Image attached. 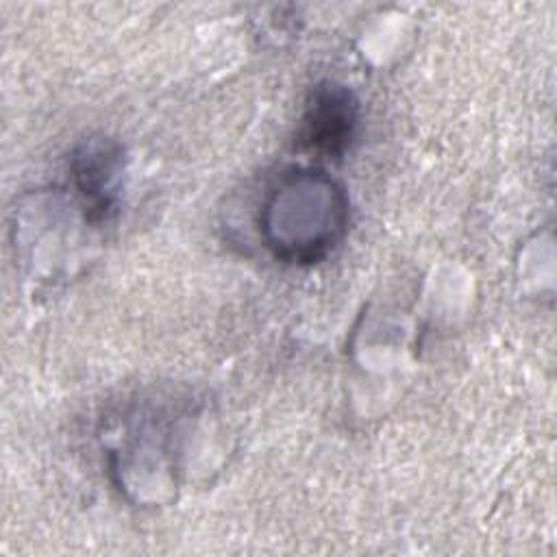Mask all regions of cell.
I'll use <instances>...</instances> for the list:
<instances>
[{
  "label": "cell",
  "mask_w": 557,
  "mask_h": 557,
  "mask_svg": "<svg viewBox=\"0 0 557 557\" xmlns=\"http://www.w3.org/2000/svg\"><path fill=\"white\" fill-rule=\"evenodd\" d=\"M359 126V100L337 81L315 83L305 100L296 131L298 150L318 159H339Z\"/></svg>",
  "instance_id": "cell-2"
},
{
  "label": "cell",
  "mask_w": 557,
  "mask_h": 557,
  "mask_svg": "<svg viewBox=\"0 0 557 557\" xmlns=\"http://www.w3.org/2000/svg\"><path fill=\"white\" fill-rule=\"evenodd\" d=\"M122 174L124 148L120 141L91 137L76 146L70 157V178L87 222L100 224L115 213Z\"/></svg>",
  "instance_id": "cell-3"
},
{
  "label": "cell",
  "mask_w": 557,
  "mask_h": 557,
  "mask_svg": "<svg viewBox=\"0 0 557 557\" xmlns=\"http://www.w3.org/2000/svg\"><path fill=\"white\" fill-rule=\"evenodd\" d=\"M348 226V196L326 172L298 168L270 189L259 231L276 259L315 263L333 252Z\"/></svg>",
  "instance_id": "cell-1"
}]
</instances>
